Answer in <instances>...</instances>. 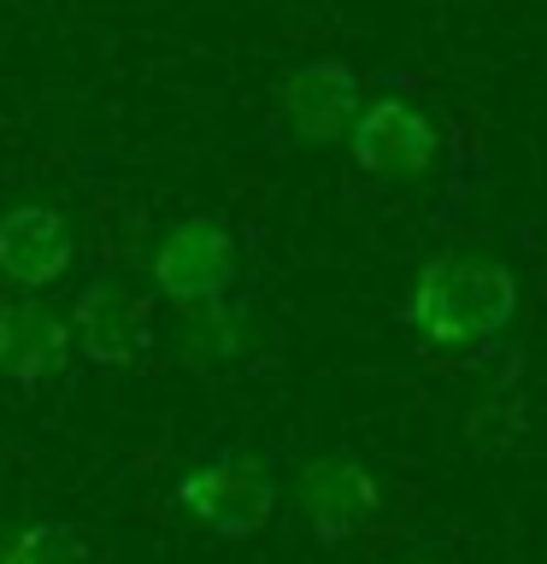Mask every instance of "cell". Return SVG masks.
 I'll use <instances>...</instances> for the list:
<instances>
[{"mask_svg": "<svg viewBox=\"0 0 547 564\" xmlns=\"http://www.w3.org/2000/svg\"><path fill=\"white\" fill-rule=\"evenodd\" d=\"M282 118L300 141H335L360 118V77L342 59H312L282 83Z\"/></svg>", "mask_w": 547, "mask_h": 564, "instance_id": "7", "label": "cell"}, {"mask_svg": "<svg viewBox=\"0 0 547 564\" xmlns=\"http://www.w3.org/2000/svg\"><path fill=\"white\" fill-rule=\"evenodd\" d=\"M65 271H71V224L53 206H12L0 218V276L24 294H42Z\"/></svg>", "mask_w": 547, "mask_h": 564, "instance_id": "6", "label": "cell"}, {"mask_svg": "<svg viewBox=\"0 0 547 564\" xmlns=\"http://www.w3.org/2000/svg\"><path fill=\"white\" fill-rule=\"evenodd\" d=\"M176 500H183V511L201 529H212V535L247 541V535H259V529L271 523L277 482H271V470H265L259 458H212V465L183 476Z\"/></svg>", "mask_w": 547, "mask_h": 564, "instance_id": "3", "label": "cell"}, {"mask_svg": "<svg viewBox=\"0 0 547 564\" xmlns=\"http://www.w3.org/2000/svg\"><path fill=\"white\" fill-rule=\"evenodd\" d=\"M153 282L171 306L183 312H206V306H224L229 282H236V236H229L224 218H183L159 241L153 253Z\"/></svg>", "mask_w": 547, "mask_h": 564, "instance_id": "2", "label": "cell"}, {"mask_svg": "<svg viewBox=\"0 0 547 564\" xmlns=\"http://www.w3.org/2000/svg\"><path fill=\"white\" fill-rule=\"evenodd\" d=\"M229 347H236V329H229L224 306H206V312H194V329H189V341H183V352H189V359L212 365V359H224Z\"/></svg>", "mask_w": 547, "mask_h": 564, "instance_id": "11", "label": "cell"}, {"mask_svg": "<svg viewBox=\"0 0 547 564\" xmlns=\"http://www.w3.org/2000/svg\"><path fill=\"white\" fill-rule=\"evenodd\" d=\"M353 159L371 176H418L436 159V123L418 112L412 100H371L360 118L347 123Z\"/></svg>", "mask_w": 547, "mask_h": 564, "instance_id": "4", "label": "cell"}, {"mask_svg": "<svg viewBox=\"0 0 547 564\" xmlns=\"http://www.w3.org/2000/svg\"><path fill=\"white\" fill-rule=\"evenodd\" d=\"M71 352V317H60L47 300H0V370L18 382H42Z\"/></svg>", "mask_w": 547, "mask_h": 564, "instance_id": "8", "label": "cell"}, {"mask_svg": "<svg viewBox=\"0 0 547 564\" xmlns=\"http://www.w3.org/2000/svg\"><path fill=\"white\" fill-rule=\"evenodd\" d=\"M518 312V276L483 253H441L418 271L406 317L423 341L436 347H471L501 335Z\"/></svg>", "mask_w": 547, "mask_h": 564, "instance_id": "1", "label": "cell"}, {"mask_svg": "<svg viewBox=\"0 0 547 564\" xmlns=\"http://www.w3.org/2000/svg\"><path fill=\"white\" fill-rule=\"evenodd\" d=\"M71 341L88 365H130L141 352V312L118 289H88L71 312Z\"/></svg>", "mask_w": 547, "mask_h": 564, "instance_id": "9", "label": "cell"}, {"mask_svg": "<svg viewBox=\"0 0 547 564\" xmlns=\"http://www.w3.org/2000/svg\"><path fill=\"white\" fill-rule=\"evenodd\" d=\"M300 506H307V523L318 541H347L377 518L383 488L360 458H312L300 470Z\"/></svg>", "mask_w": 547, "mask_h": 564, "instance_id": "5", "label": "cell"}, {"mask_svg": "<svg viewBox=\"0 0 547 564\" xmlns=\"http://www.w3.org/2000/svg\"><path fill=\"white\" fill-rule=\"evenodd\" d=\"M0 564H88V553H83L77 529H65V523H30Z\"/></svg>", "mask_w": 547, "mask_h": 564, "instance_id": "10", "label": "cell"}]
</instances>
